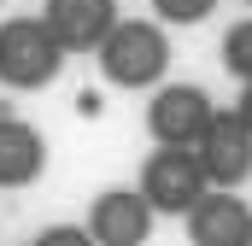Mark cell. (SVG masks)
Returning a JSON list of instances; mask_svg holds the SVG:
<instances>
[{
	"label": "cell",
	"mask_w": 252,
	"mask_h": 246,
	"mask_svg": "<svg viewBox=\"0 0 252 246\" xmlns=\"http://www.w3.org/2000/svg\"><path fill=\"white\" fill-rule=\"evenodd\" d=\"M235 112H241V118L252 123V82H241V100H235Z\"/></svg>",
	"instance_id": "cell-13"
},
{
	"label": "cell",
	"mask_w": 252,
	"mask_h": 246,
	"mask_svg": "<svg viewBox=\"0 0 252 246\" xmlns=\"http://www.w3.org/2000/svg\"><path fill=\"white\" fill-rule=\"evenodd\" d=\"M41 18L53 24L64 53H100V41L118 30V0H47Z\"/></svg>",
	"instance_id": "cell-8"
},
{
	"label": "cell",
	"mask_w": 252,
	"mask_h": 246,
	"mask_svg": "<svg viewBox=\"0 0 252 246\" xmlns=\"http://www.w3.org/2000/svg\"><path fill=\"white\" fill-rule=\"evenodd\" d=\"M94 235L88 229H47V235H35V246H88Z\"/></svg>",
	"instance_id": "cell-12"
},
{
	"label": "cell",
	"mask_w": 252,
	"mask_h": 246,
	"mask_svg": "<svg viewBox=\"0 0 252 246\" xmlns=\"http://www.w3.org/2000/svg\"><path fill=\"white\" fill-rule=\"evenodd\" d=\"M94 59L112 88H158L170 70V35L153 18H118V30L100 41Z\"/></svg>",
	"instance_id": "cell-1"
},
{
	"label": "cell",
	"mask_w": 252,
	"mask_h": 246,
	"mask_svg": "<svg viewBox=\"0 0 252 246\" xmlns=\"http://www.w3.org/2000/svg\"><path fill=\"white\" fill-rule=\"evenodd\" d=\"M64 41L53 35L47 18H6L0 24V82L18 94H35L59 76Z\"/></svg>",
	"instance_id": "cell-2"
},
{
	"label": "cell",
	"mask_w": 252,
	"mask_h": 246,
	"mask_svg": "<svg viewBox=\"0 0 252 246\" xmlns=\"http://www.w3.org/2000/svg\"><path fill=\"white\" fill-rule=\"evenodd\" d=\"M199 164L211 187H241L252 176V123L241 112H217L211 129L199 135Z\"/></svg>",
	"instance_id": "cell-5"
},
{
	"label": "cell",
	"mask_w": 252,
	"mask_h": 246,
	"mask_svg": "<svg viewBox=\"0 0 252 246\" xmlns=\"http://www.w3.org/2000/svg\"><path fill=\"white\" fill-rule=\"evenodd\" d=\"M193 246H252V205L235 187H205V199L188 211Z\"/></svg>",
	"instance_id": "cell-7"
},
{
	"label": "cell",
	"mask_w": 252,
	"mask_h": 246,
	"mask_svg": "<svg viewBox=\"0 0 252 246\" xmlns=\"http://www.w3.org/2000/svg\"><path fill=\"white\" fill-rule=\"evenodd\" d=\"M205 164H199V147H170V141H158L153 153H147V164H141V193L153 199V211H170V217H188L193 205L205 199Z\"/></svg>",
	"instance_id": "cell-3"
},
{
	"label": "cell",
	"mask_w": 252,
	"mask_h": 246,
	"mask_svg": "<svg viewBox=\"0 0 252 246\" xmlns=\"http://www.w3.org/2000/svg\"><path fill=\"white\" fill-rule=\"evenodd\" d=\"M211 118H217V106H211L205 88H193V82H170V88H158L153 106H147V129H153V141H170V147H199V135L211 129Z\"/></svg>",
	"instance_id": "cell-4"
},
{
	"label": "cell",
	"mask_w": 252,
	"mask_h": 246,
	"mask_svg": "<svg viewBox=\"0 0 252 246\" xmlns=\"http://www.w3.org/2000/svg\"><path fill=\"white\" fill-rule=\"evenodd\" d=\"M247 6H252V0H247Z\"/></svg>",
	"instance_id": "cell-14"
},
{
	"label": "cell",
	"mask_w": 252,
	"mask_h": 246,
	"mask_svg": "<svg viewBox=\"0 0 252 246\" xmlns=\"http://www.w3.org/2000/svg\"><path fill=\"white\" fill-rule=\"evenodd\" d=\"M211 12H217V0H153L158 24H205Z\"/></svg>",
	"instance_id": "cell-11"
},
{
	"label": "cell",
	"mask_w": 252,
	"mask_h": 246,
	"mask_svg": "<svg viewBox=\"0 0 252 246\" xmlns=\"http://www.w3.org/2000/svg\"><path fill=\"white\" fill-rule=\"evenodd\" d=\"M47 170V141L24 118H0V187H30Z\"/></svg>",
	"instance_id": "cell-9"
},
{
	"label": "cell",
	"mask_w": 252,
	"mask_h": 246,
	"mask_svg": "<svg viewBox=\"0 0 252 246\" xmlns=\"http://www.w3.org/2000/svg\"><path fill=\"white\" fill-rule=\"evenodd\" d=\"M223 70L235 82H252V18L229 24V35H223Z\"/></svg>",
	"instance_id": "cell-10"
},
{
	"label": "cell",
	"mask_w": 252,
	"mask_h": 246,
	"mask_svg": "<svg viewBox=\"0 0 252 246\" xmlns=\"http://www.w3.org/2000/svg\"><path fill=\"white\" fill-rule=\"evenodd\" d=\"M153 199L141 193V187H112V193H100L94 199V211H88V235L94 246H141L153 235Z\"/></svg>",
	"instance_id": "cell-6"
}]
</instances>
